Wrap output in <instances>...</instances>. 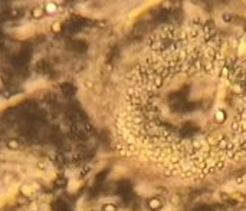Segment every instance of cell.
I'll return each instance as SVG.
<instances>
[{
	"mask_svg": "<svg viewBox=\"0 0 246 211\" xmlns=\"http://www.w3.org/2000/svg\"><path fill=\"white\" fill-rule=\"evenodd\" d=\"M10 62H12V65H13L15 69L22 70V69L28 68V65H29V62H30V53L26 52V50H22V52L13 55L12 59H10Z\"/></svg>",
	"mask_w": 246,
	"mask_h": 211,
	"instance_id": "1",
	"label": "cell"
},
{
	"mask_svg": "<svg viewBox=\"0 0 246 211\" xmlns=\"http://www.w3.org/2000/svg\"><path fill=\"white\" fill-rule=\"evenodd\" d=\"M71 49H73L76 52H85L86 50V43L85 42H81V40H75V42H72Z\"/></svg>",
	"mask_w": 246,
	"mask_h": 211,
	"instance_id": "2",
	"label": "cell"
},
{
	"mask_svg": "<svg viewBox=\"0 0 246 211\" xmlns=\"http://www.w3.org/2000/svg\"><path fill=\"white\" fill-rule=\"evenodd\" d=\"M102 211H117V207L114 204H106V205H104Z\"/></svg>",
	"mask_w": 246,
	"mask_h": 211,
	"instance_id": "3",
	"label": "cell"
},
{
	"mask_svg": "<svg viewBox=\"0 0 246 211\" xmlns=\"http://www.w3.org/2000/svg\"><path fill=\"white\" fill-rule=\"evenodd\" d=\"M196 211H214V208L210 207V205H202V207H199Z\"/></svg>",
	"mask_w": 246,
	"mask_h": 211,
	"instance_id": "4",
	"label": "cell"
},
{
	"mask_svg": "<svg viewBox=\"0 0 246 211\" xmlns=\"http://www.w3.org/2000/svg\"><path fill=\"white\" fill-rule=\"evenodd\" d=\"M7 145H9V148H18V147H19V142L15 141V139H12V141L7 142Z\"/></svg>",
	"mask_w": 246,
	"mask_h": 211,
	"instance_id": "5",
	"label": "cell"
},
{
	"mask_svg": "<svg viewBox=\"0 0 246 211\" xmlns=\"http://www.w3.org/2000/svg\"><path fill=\"white\" fill-rule=\"evenodd\" d=\"M46 10H48V12H53V10H55V5H51V3H49V5L46 6Z\"/></svg>",
	"mask_w": 246,
	"mask_h": 211,
	"instance_id": "6",
	"label": "cell"
},
{
	"mask_svg": "<svg viewBox=\"0 0 246 211\" xmlns=\"http://www.w3.org/2000/svg\"><path fill=\"white\" fill-rule=\"evenodd\" d=\"M245 29H246V25H245Z\"/></svg>",
	"mask_w": 246,
	"mask_h": 211,
	"instance_id": "7",
	"label": "cell"
}]
</instances>
